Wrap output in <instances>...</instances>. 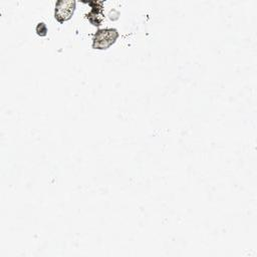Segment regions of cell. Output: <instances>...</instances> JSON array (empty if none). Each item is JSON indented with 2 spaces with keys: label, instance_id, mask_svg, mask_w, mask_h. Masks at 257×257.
I'll return each mask as SVG.
<instances>
[{
  "label": "cell",
  "instance_id": "4",
  "mask_svg": "<svg viewBox=\"0 0 257 257\" xmlns=\"http://www.w3.org/2000/svg\"><path fill=\"white\" fill-rule=\"evenodd\" d=\"M36 33L39 36H45L47 34V26L44 22H39L36 26Z\"/></svg>",
  "mask_w": 257,
  "mask_h": 257
},
{
  "label": "cell",
  "instance_id": "3",
  "mask_svg": "<svg viewBox=\"0 0 257 257\" xmlns=\"http://www.w3.org/2000/svg\"><path fill=\"white\" fill-rule=\"evenodd\" d=\"M85 4H88L91 7L90 12L85 14V17L93 26L101 25L104 19L103 13V3L104 1H82Z\"/></svg>",
  "mask_w": 257,
  "mask_h": 257
},
{
  "label": "cell",
  "instance_id": "1",
  "mask_svg": "<svg viewBox=\"0 0 257 257\" xmlns=\"http://www.w3.org/2000/svg\"><path fill=\"white\" fill-rule=\"evenodd\" d=\"M118 38V31L115 28L98 29L92 38V48L97 50H105L115 43Z\"/></svg>",
  "mask_w": 257,
  "mask_h": 257
},
{
  "label": "cell",
  "instance_id": "2",
  "mask_svg": "<svg viewBox=\"0 0 257 257\" xmlns=\"http://www.w3.org/2000/svg\"><path fill=\"white\" fill-rule=\"evenodd\" d=\"M76 2L74 0H58L55 4L54 17L57 22L63 23L69 20L75 10Z\"/></svg>",
  "mask_w": 257,
  "mask_h": 257
}]
</instances>
